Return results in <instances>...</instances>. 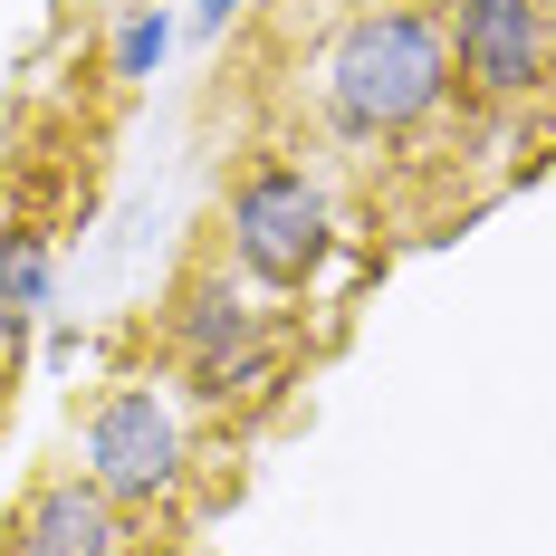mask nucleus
Listing matches in <instances>:
<instances>
[{"label":"nucleus","instance_id":"3","mask_svg":"<svg viewBox=\"0 0 556 556\" xmlns=\"http://www.w3.org/2000/svg\"><path fill=\"white\" fill-rule=\"evenodd\" d=\"M327 192L307 182L298 164H250L240 173V192H230V260L250 288H307V278L327 269Z\"/></svg>","mask_w":556,"mask_h":556},{"label":"nucleus","instance_id":"6","mask_svg":"<svg viewBox=\"0 0 556 556\" xmlns=\"http://www.w3.org/2000/svg\"><path fill=\"white\" fill-rule=\"evenodd\" d=\"M0 556H125V508L87 480V470H58L29 500L10 508Z\"/></svg>","mask_w":556,"mask_h":556},{"label":"nucleus","instance_id":"7","mask_svg":"<svg viewBox=\"0 0 556 556\" xmlns=\"http://www.w3.org/2000/svg\"><path fill=\"white\" fill-rule=\"evenodd\" d=\"M49 307V240L39 230H0V336H20Z\"/></svg>","mask_w":556,"mask_h":556},{"label":"nucleus","instance_id":"2","mask_svg":"<svg viewBox=\"0 0 556 556\" xmlns=\"http://www.w3.org/2000/svg\"><path fill=\"white\" fill-rule=\"evenodd\" d=\"M77 470L106 490L115 508H164L192 470V432L164 384H115L87 422H77Z\"/></svg>","mask_w":556,"mask_h":556},{"label":"nucleus","instance_id":"1","mask_svg":"<svg viewBox=\"0 0 556 556\" xmlns=\"http://www.w3.org/2000/svg\"><path fill=\"white\" fill-rule=\"evenodd\" d=\"M442 97H451V39L422 10H365L327 49V115L355 144H393L413 125H432Z\"/></svg>","mask_w":556,"mask_h":556},{"label":"nucleus","instance_id":"10","mask_svg":"<svg viewBox=\"0 0 556 556\" xmlns=\"http://www.w3.org/2000/svg\"><path fill=\"white\" fill-rule=\"evenodd\" d=\"M538 10H547V29H556V0H538Z\"/></svg>","mask_w":556,"mask_h":556},{"label":"nucleus","instance_id":"9","mask_svg":"<svg viewBox=\"0 0 556 556\" xmlns=\"http://www.w3.org/2000/svg\"><path fill=\"white\" fill-rule=\"evenodd\" d=\"M202 20H230V0H202Z\"/></svg>","mask_w":556,"mask_h":556},{"label":"nucleus","instance_id":"8","mask_svg":"<svg viewBox=\"0 0 556 556\" xmlns=\"http://www.w3.org/2000/svg\"><path fill=\"white\" fill-rule=\"evenodd\" d=\"M164 58V20H125V39H115V77H144Z\"/></svg>","mask_w":556,"mask_h":556},{"label":"nucleus","instance_id":"4","mask_svg":"<svg viewBox=\"0 0 556 556\" xmlns=\"http://www.w3.org/2000/svg\"><path fill=\"white\" fill-rule=\"evenodd\" d=\"M173 355H182V375L230 403V393H260L278 375V336L260 317V298H250V278L230 269H202L182 278V298H173Z\"/></svg>","mask_w":556,"mask_h":556},{"label":"nucleus","instance_id":"5","mask_svg":"<svg viewBox=\"0 0 556 556\" xmlns=\"http://www.w3.org/2000/svg\"><path fill=\"white\" fill-rule=\"evenodd\" d=\"M442 39H451V77L480 106H538L556 87V29L538 0H460Z\"/></svg>","mask_w":556,"mask_h":556}]
</instances>
